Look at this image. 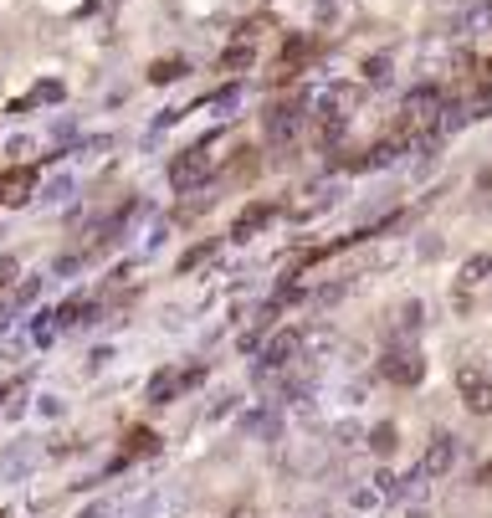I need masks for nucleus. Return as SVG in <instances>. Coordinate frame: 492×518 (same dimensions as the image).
Returning a JSON list of instances; mask_svg holds the SVG:
<instances>
[{"label":"nucleus","mask_w":492,"mask_h":518,"mask_svg":"<svg viewBox=\"0 0 492 518\" xmlns=\"http://www.w3.org/2000/svg\"><path fill=\"white\" fill-rule=\"evenodd\" d=\"M436 119H442V98H436V93H416V98L405 103V128H411V134L431 128Z\"/></svg>","instance_id":"nucleus-2"},{"label":"nucleus","mask_w":492,"mask_h":518,"mask_svg":"<svg viewBox=\"0 0 492 518\" xmlns=\"http://www.w3.org/2000/svg\"><path fill=\"white\" fill-rule=\"evenodd\" d=\"M293 349H297V334H277V339L262 349V370H282V365L293 360Z\"/></svg>","instance_id":"nucleus-4"},{"label":"nucleus","mask_w":492,"mask_h":518,"mask_svg":"<svg viewBox=\"0 0 492 518\" xmlns=\"http://www.w3.org/2000/svg\"><path fill=\"white\" fill-rule=\"evenodd\" d=\"M154 431H134V437H128V457H149V452H154Z\"/></svg>","instance_id":"nucleus-8"},{"label":"nucleus","mask_w":492,"mask_h":518,"mask_svg":"<svg viewBox=\"0 0 492 518\" xmlns=\"http://www.w3.org/2000/svg\"><path fill=\"white\" fill-rule=\"evenodd\" d=\"M180 73H185V62L165 57V62H154V67H149V82H170V77H180Z\"/></svg>","instance_id":"nucleus-7"},{"label":"nucleus","mask_w":492,"mask_h":518,"mask_svg":"<svg viewBox=\"0 0 492 518\" xmlns=\"http://www.w3.org/2000/svg\"><path fill=\"white\" fill-rule=\"evenodd\" d=\"M31 185H36V174L31 170H16L0 180V205H21L26 196H31Z\"/></svg>","instance_id":"nucleus-3"},{"label":"nucleus","mask_w":492,"mask_h":518,"mask_svg":"<svg viewBox=\"0 0 492 518\" xmlns=\"http://www.w3.org/2000/svg\"><path fill=\"white\" fill-rule=\"evenodd\" d=\"M170 180L180 185V190H190V185H200V180H211V165H205V149H190V154H180L174 159Z\"/></svg>","instance_id":"nucleus-1"},{"label":"nucleus","mask_w":492,"mask_h":518,"mask_svg":"<svg viewBox=\"0 0 492 518\" xmlns=\"http://www.w3.org/2000/svg\"><path fill=\"white\" fill-rule=\"evenodd\" d=\"M293 134H297V108H277V113H272L267 139H272V144H288Z\"/></svg>","instance_id":"nucleus-5"},{"label":"nucleus","mask_w":492,"mask_h":518,"mask_svg":"<svg viewBox=\"0 0 492 518\" xmlns=\"http://www.w3.org/2000/svg\"><path fill=\"white\" fill-rule=\"evenodd\" d=\"M262 221H272V205H257V211H246L242 221H236V231H231V236H236V242H246V236H251V231H257Z\"/></svg>","instance_id":"nucleus-6"},{"label":"nucleus","mask_w":492,"mask_h":518,"mask_svg":"<svg viewBox=\"0 0 492 518\" xmlns=\"http://www.w3.org/2000/svg\"><path fill=\"white\" fill-rule=\"evenodd\" d=\"M246 62H251V47H231L221 57V67H246Z\"/></svg>","instance_id":"nucleus-9"},{"label":"nucleus","mask_w":492,"mask_h":518,"mask_svg":"<svg viewBox=\"0 0 492 518\" xmlns=\"http://www.w3.org/2000/svg\"><path fill=\"white\" fill-rule=\"evenodd\" d=\"M0 518H5V514H0Z\"/></svg>","instance_id":"nucleus-10"}]
</instances>
